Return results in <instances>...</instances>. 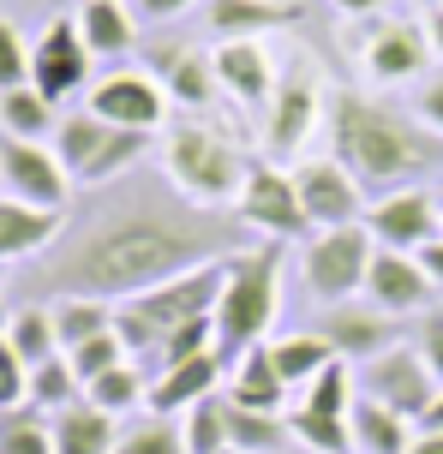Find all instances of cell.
<instances>
[{"instance_id":"cell-49","label":"cell","mask_w":443,"mask_h":454,"mask_svg":"<svg viewBox=\"0 0 443 454\" xmlns=\"http://www.w3.org/2000/svg\"><path fill=\"white\" fill-rule=\"evenodd\" d=\"M414 431H443V388H438V401L420 412V425H414Z\"/></svg>"},{"instance_id":"cell-37","label":"cell","mask_w":443,"mask_h":454,"mask_svg":"<svg viewBox=\"0 0 443 454\" xmlns=\"http://www.w3.org/2000/svg\"><path fill=\"white\" fill-rule=\"evenodd\" d=\"M144 395H150V383H144V371H138L132 359L115 364V371H102V377H96V383L84 388V401H96L102 412H132V407L144 401Z\"/></svg>"},{"instance_id":"cell-48","label":"cell","mask_w":443,"mask_h":454,"mask_svg":"<svg viewBox=\"0 0 443 454\" xmlns=\"http://www.w3.org/2000/svg\"><path fill=\"white\" fill-rule=\"evenodd\" d=\"M329 6H336V12H348V19H372L384 0H329Z\"/></svg>"},{"instance_id":"cell-2","label":"cell","mask_w":443,"mask_h":454,"mask_svg":"<svg viewBox=\"0 0 443 454\" xmlns=\"http://www.w3.org/2000/svg\"><path fill=\"white\" fill-rule=\"evenodd\" d=\"M329 144L336 161L353 168L366 192H401L443 168V137L425 126L420 114H401L366 90H329Z\"/></svg>"},{"instance_id":"cell-42","label":"cell","mask_w":443,"mask_h":454,"mask_svg":"<svg viewBox=\"0 0 443 454\" xmlns=\"http://www.w3.org/2000/svg\"><path fill=\"white\" fill-rule=\"evenodd\" d=\"M30 401V364L12 353V340H0V412Z\"/></svg>"},{"instance_id":"cell-51","label":"cell","mask_w":443,"mask_h":454,"mask_svg":"<svg viewBox=\"0 0 443 454\" xmlns=\"http://www.w3.org/2000/svg\"><path fill=\"white\" fill-rule=\"evenodd\" d=\"M6 329H12V311H6V305H0V340H6Z\"/></svg>"},{"instance_id":"cell-28","label":"cell","mask_w":443,"mask_h":454,"mask_svg":"<svg viewBox=\"0 0 443 454\" xmlns=\"http://www.w3.org/2000/svg\"><path fill=\"white\" fill-rule=\"evenodd\" d=\"M0 132L6 137H30V144H48V137L60 132V102H48L36 84L0 90Z\"/></svg>"},{"instance_id":"cell-34","label":"cell","mask_w":443,"mask_h":454,"mask_svg":"<svg viewBox=\"0 0 443 454\" xmlns=\"http://www.w3.org/2000/svg\"><path fill=\"white\" fill-rule=\"evenodd\" d=\"M6 340H12V353H19L24 364H43L60 353V335H54V311L48 305H24V311H12V329H6Z\"/></svg>"},{"instance_id":"cell-24","label":"cell","mask_w":443,"mask_h":454,"mask_svg":"<svg viewBox=\"0 0 443 454\" xmlns=\"http://www.w3.org/2000/svg\"><path fill=\"white\" fill-rule=\"evenodd\" d=\"M54 431V454H115L120 431H115V412H102L96 401H72L48 419Z\"/></svg>"},{"instance_id":"cell-36","label":"cell","mask_w":443,"mask_h":454,"mask_svg":"<svg viewBox=\"0 0 443 454\" xmlns=\"http://www.w3.org/2000/svg\"><path fill=\"white\" fill-rule=\"evenodd\" d=\"M78 371H72V359L67 353H54V359H43V364H30V407H43V412H60V407H72L78 401Z\"/></svg>"},{"instance_id":"cell-25","label":"cell","mask_w":443,"mask_h":454,"mask_svg":"<svg viewBox=\"0 0 443 454\" xmlns=\"http://www.w3.org/2000/svg\"><path fill=\"white\" fill-rule=\"evenodd\" d=\"M348 425H353V449L360 454H407L414 449V419H401L396 407H384V401H353L348 407Z\"/></svg>"},{"instance_id":"cell-8","label":"cell","mask_w":443,"mask_h":454,"mask_svg":"<svg viewBox=\"0 0 443 454\" xmlns=\"http://www.w3.org/2000/svg\"><path fill=\"white\" fill-rule=\"evenodd\" d=\"M372 251H377V239L366 233V222H353V227H318V233L300 246L305 294L324 299V305H342V299L366 294Z\"/></svg>"},{"instance_id":"cell-10","label":"cell","mask_w":443,"mask_h":454,"mask_svg":"<svg viewBox=\"0 0 443 454\" xmlns=\"http://www.w3.org/2000/svg\"><path fill=\"white\" fill-rule=\"evenodd\" d=\"M0 198H19L36 209H67L72 174L60 168L54 144H30V137L0 132Z\"/></svg>"},{"instance_id":"cell-31","label":"cell","mask_w":443,"mask_h":454,"mask_svg":"<svg viewBox=\"0 0 443 454\" xmlns=\"http://www.w3.org/2000/svg\"><path fill=\"white\" fill-rule=\"evenodd\" d=\"M54 335H60V353H72L78 340L91 335H108L115 329V305L108 299H54Z\"/></svg>"},{"instance_id":"cell-12","label":"cell","mask_w":443,"mask_h":454,"mask_svg":"<svg viewBox=\"0 0 443 454\" xmlns=\"http://www.w3.org/2000/svg\"><path fill=\"white\" fill-rule=\"evenodd\" d=\"M91 114L108 120V126H126V132H162L168 126V90L162 78L150 72H108L91 84Z\"/></svg>"},{"instance_id":"cell-11","label":"cell","mask_w":443,"mask_h":454,"mask_svg":"<svg viewBox=\"0 0 443 454\" xmlns=\"http://www.w3.org/2000/svg\"><path fill=\"white\" fill-rule=\"evenodd\" d=\"M294 192H300L312 227H353L366 222V185L353 180V168H342L336 156H305L294 161Z\"/></svg>"},{"instance_id":"cell-26","label":"cell","mask_w":443,"mask_h":454,"mask_svg":"<svg viewBox=\"0 0 443 454\" xmlns=\"http://www.w3.org/2000/svg\"><path fill=\"white\" fill-rule=\"evenodd\" d=\"M72 19H78L84 48H91V54H102V60H120V54H132V43H138L126 0H84Z\"/></svg>"},{"instance_id":"cell-32","label":"cell","mask_w":443,"mask_h":454,"mask_svg":"<svg viewBox=\"0 0 443 454\" xmlns=\"http://www.w3.org/2000/svg\"><path fill=\"white\" fill-rule=\"evenodd\" d=\"M288 431L305 454H353V425L336 419V412H312V407H294L288 412Z\"/></svg>"},{"instance_id":"cell-7","label":"cell","mask_w":443,"mask_h":454,"mask_svg":"<svg viewBox=\"0 0 443 454\" xmlns=\"http://www.w3.org/2000/svg\"><path fill=\"white\" fill-rule=\"evenodd\" d=\"M324 108H329V90H324L318 60L312 54H294L276 72V90L264 102V150H270V161L294 156L305 137H312V126L324 120Z\"/></svg>"},{"instance_id":"cell-45","label":"cell","mask_w":443,"mask_h":454,"mask_svg":"<svg viewBox=\"0 0 443 454\" xmlns=\"http://www.w3.org/2000/svg\"><path fill=\"white\" fill-rule=\"evenodd\" d=\"M420 263H425V275L438 281V294H443V233H438V239H431V246L420 251Z\"/></svg>"},{"instance_id":"cell-3","label":"cell","mask_w":443,"mask_h":454,"mask_svg":"<svg viewBox=\"0 0 443 454\" xmlns=\"http://www.w3.org/2000/svg\"><path fill=\"white\" fill-rule=\"evenodd\" d=\"M276 299H281V246H246L222 257V299H216V353L228 359V371L252 347H264L270 323H276Z\"/></svg>"},{"instance_id":"cell-29","label":"cell","mask_w":443,"mask_h":454,"mask_svg":"<svg viewBox=\"0 0 443 454\" xmlns=\"http://www.w3.org/2000/svg\"><path fill=\"white\" fill-rule=\"evenodd\" d=\"M228 449H240V454H281V449H294V431H288L281 412H257V407L228 401Z\"/></svg>"},{"instance_id":"cell-16","label":"cell","mask_w":443,"mask_h":454,"mask_svg":"<svg viewBox=\"0 0 443 454\" xmlns=\"http://www.w3.org/2000/svg\"><path fill=\"white\" fill-rule=\"evenodd\" d=\"M438 377H431V364L420 359V347H390V353H377L366 364V395L384 401V407H396L401 419H414L420 425V412L438 401Z\"/></svg>"},{"instance_id":"cell-53","label":"cell","mask_w":443,"mask_h":454,"mask_svg":"<svg viewBox=\"0 0 443 454\" xmlns=\"http://www.w3.org/2000/svg\"><path fill=\"white\" fill-rule=\"evenodd\" d=\"M0 270H6V263H0Z\"/></svg>"},{"instance_id":"cell-39","label":"cell","mask_w":443,"mask_h":454,"mask_svg":"<svg viewBox=\"0 0 443 454\" xmlns=\"http://www.w3.org/2000/svg\"><path fill=\"white\" fill-rule=\"evenodd\" d=\"M305 407L312 412H336V419H348V407H353V371H348V359H329L312 383H305Z\"/></svg>"},{"instance_id":"cell-15","label":"cell","mask_w":443,"mask_h":454,"mask_svg":"<svg viewBox=\"0 0 443 454\" xmlns=\"http://www.w3.org/2000/svg\"><path fill=\"white\" fill-rule=\"evenodd\" d=\"M366 233H372L384 251H425L443 233L438 198H431V192H420V185L384 192V198L366 209Z\"/></svg>"},{"instance_id":"cell-6","label":"cell","mask_w":443,"mask_h":454,"mask_svg":"<svg viewBox=\"0 0 443 454\" xmlns=\"http://www.w3.org/2000/svg\"><path fill=\"white\" fill-rule=\"evenodd\" d=\"M54 156H60V168L72 174V185H115L150 156V137L126 132V126H108V120H96L91 108H78V114H60Z\"/></svg>"},{"instance_id":"cell-41","label":"cell","mask_w":443,"mask_h":454,"mask_svg":"<svg viewBox=\"0 0 443 454\" xmlns=\"http://www.w3.org/2000/svg\"><path fill=\"white\" fill-rule=\"evenodd\" d=\"M19 84H30V48H24L19 24L0 19V90H19Z\"/></svg>"},{"instance_id":"cell-38","label":"cell","mask_w":443,"mask_h":454,"mask_svg":"<svg viewBox=\"0 0 443 454\" xmlns=\"http://www.w3.org/2000/svg\"><path fill=\"white\" fill-rule=\"evenodd\" d=\"M115 454H186V436H180L174 419L150 412V419H138V425H126V431H120Z\"/></svg>"},{"instance_id":"cell-43","label":"cell","mask_w":443,"mask_h":454,"mask_svg":"<svg viewBox=\"0 0 443 454\" xmlns=\"http://www.w3.org/2000/svg\"><path fill=\"white\" fill-rule=\"evenodd\" d=\"M414 347H420V359L431 364V377L443 383V311H425L420 317V340H414Z\"/></svg>"},{"instance_id":"cell-30","label":"cell","mask_w":443,"mask_h":454,"mask_svg":"<svg viewBox=\"0 0 443 454\" xmlns=\"http://www.w3.org/2000/svg\"><path fill=\"white\" fill-rule=\"evenodd\" d=\"M270 359H276L281 383L294 388V383H312V377H318V371L336 359V347H329L318 329H305V335H281V340H270Z\"/></svg>"},{"instance_id":"cell-4","label":"cell","mask_w":443,"mask_h":454,"mask_svg":"<svg viewBox=\"0 0 443 454\" xmlns=\"http://www.w3.org/2000/svg\"><path fill=\"white\" fill-rule=\"evenodd\" d=\"M252 161L257 156H246V144L228 137L216 120H174L168 137H162L168 185L180 198H192V204H204V209H233L240 185L252 174Z\"/></svg>"},{"instance_id":"cell-54","label":"cell","mask_w":443,"mask_h":454,"mask_svg":"<svg viewBox=\"0 0 443 454\" xmlns=\"http://www.w3.org/2000/svg\"><path fill=\"white\" fill-rule=\"evenodd\" d=\"M438 6H443V0H438Z\"/></svg>"},{"instance_id":"cell-13","label":"cell","mask_w":443,"mask_h":454,"mask_svg":"<svg viewBox=\"0 0 443 454\" xmlns=\"http://www.w3.org/2000/svg\"><path fill=\"white\" fill-rule=\"evenodd\" d=\"M366 299L390 317H425L438 311V281L425 275L420 251H372V270H366Z\"/></svg>"},{"instance_id":"cell-1","label":"cell","mask_w":443,"mask_h":454,"mask_svg":"<svg viewBox=\"0 0 443 454\" xmlns=\"http://www.w3.org/2000/svg\"><path fill=\"white\" fill-rule=\"evenodd\" d=\"M246 246H252V233L233 209L192 204L168 180H126L102 209H91V222H78L48 251V263L30 275V287L48 299L120 305V299L150 294L186 270L222 263Z\"/></svg>"},{"instance_id":"cell-18","label":"cell","mask_w":443,"mask_h":454,"mask_svg":"<svg viewBox=\"0 0 443 454\" xmlns=\"http://www.w3.org/2000/svg\"><path fill=\"white\" fill-rule=\"evenodd\" d=\"M396 323L390 311H377L372 299L366 305H353V299H342V305H329L324 317H318V335L336 347V359H360V364H372L377 353H390V347H401L396 340Z\"/></svg>"},{"instance_id":"cell-46","label":"cell","mask_w":443,"mask_h":454,"mask_svg":"<svg viewBox=\"0 0 443 454\" xmlns=\"http://www.w3.org/2000/svg\"><path fill=\"white\" fill-rule=\"evenodd\" d=\"M192 0H138V12H150V19H174V12H186Z\"/></svg>"},{"instance_id":"cell-52","label":"cell","mask_w":443,"mask_h":454,"mask_svg":"<svg viewBox=\"0 0 443 454\" xmlns=\"http://www.w3.org/2000/svg\"><path fill=\"white\" fill-rule=\"evenodd\" d=\"M222 454H240V449H222Z\"/></svg>"},{"instance_id":"cell-14","label":"cell","mask_w":443,"mask_h":454,"mask_svg":"<svg viewBox=\"0 0 443 454\" xmlns=\"http://www.w3.org/2000/svg\"><path fill=\"white\" fill-rule=\"evenodd\" d=\"M91 48L78 36V19H54L30 48V84L48 96V102H67V96L91 90Z\"/></svg>"},{"instance_id":"cell-19","label":"cell","mask_w":443,"mask_h":454,"mask_svg":"<svg viewBox=\"0 0 443 454\" xmlns=\"http://www.w3.org/2000/svg\"><path fill=\"white\" fill-rule=\"evenodd\" d=\"M210 67H216V84L240 102V108H264L270 90H276V60H270V48L257 43V36H233V43H216L210 48Z\"/></svg>"},{"instance_id":"cell-47","label":"cell","mask_w":443,"mask_h":454,"mask_svg":"<svg viewBox=\"0 0 443 454\" xmlns=\"http://www.w3.org/2000/svg\"><path fill=\"white\" fill-rule=\"evenodd\" d=\"M420 24H425V43H431V54H443V6H431Z\"/></svg>"},{"instance_id":"cell-33","label":"cell","mask_w":443,"mask_h":454,"mask_svg":"<svg viewBox=\"0 0 443 454\" xmlns=\"http://www.w3.org/2000/svg\"><path fill=\"white\" fill-rule=\"evenodd\" d=\"M180 436H186V454H222L228 449V395H204L198 407L180 412Z\"/></svg>"},{"instance_id":"cell-21","label":"cell","mask_w":443,"mask_h":454,"mask_svg":"<svg viewBox=\"0 0 443 454\" xmlns=\"http://www.w3.org/2000/svg\"><path fill=\"white\" fill-rule=\"evenodd\" d=\"M288 24H305V12L294 0H210V30L216 43H233V36H270V30H288Z\"/></svg>"},{"instance_id":"cell-27","label":"cell","mask_w":443,"mask_h":454,"mask_svg":"<svg viewBox=\"0 0 443 454\" xmlns=\"http://www.w3.org/2000/svg\"><path fill=\"white\" fill-rule=\"evenodd\" d=\"M228 401H240V407H257V412H281V401H288V383H281L276 359H270V340L264 347H252L246 359L228 371Z\"/></svg>"},{"instance_id":"cell-50","label":"cell","mask_w":443,"mask_h":454,"mask_svg":"<svg viewBox=\"0 0 443 454\" xmlns=\"http://www.w3.org/2000/svg\"><path fill=\"white\" fill-rule=\"evenodd\" d=\"M407 454H443V431H420Z\"/></svg>"},{"instance_id":"cell-17","label":"cell","mask_w":443,"mask_h":454,"mask_svg":"<svg viewBox=\"0 0 443 454\" xmlns=\"http://www.w3.org/2000/svg\"><path fill=\"white\" fill-rule=\"evenodd\" d=\"M431 60V43H425V24L414 19H377L360 43V67L372 84H414Z\"/></svg>"},{"instance_id":"cell-20","label":"cell","mask_w":443,"mask_h":454,"mask_svg":"<svg viewBox=\"0 0 443 454\" xmlns=\"http://www.w3.org/2000/svg\"><path fill=\"white\" fill-rule=\"evenodd\" d=\"M222 371H228V359L222 353H192V359L180 364H168L162 377L150 383V412H162V419H174V412H186L198 407L204 395H216V383H222Z\"/></svg>"},{"instance_id":"cell-44","label":"cell","mask_w":443,"mask_h":454,"mask_svg":"<svg viewBox=\"0 0 443 454\" xmlns=\"http://www.w3.org/2000/svg\"><path fill=\"white\" fill-rule=\"evenodd\" d=\"M414 114H420L425 126H431V132L443 137V78H438V84H425V90H420V102H414Z\"/></svg>"},{"instance_id":"cell-35","label":"cell","mask_w":443,"mask_h":454,"mask_svg":"<svg viewBox=\"0 0 443 454\" xmlns=\"http://www.w3.org/2000/svg\"><path fill=\"white\" fill-rule=\"evenodd\" d=\"M0 454H54V431H48L43 407H6L0 412Z\"/></svg>"},{"instance_id":"cell-40","label":"cell","mask_w":443,"mask_h":454,"mask_svg":"<svg viewBox=\"0 0 443 454\" xmlns=\"http://www.w3.org/2000/svg\"><path fill=\"white\" fill-rule=\"evenodd\" d=\"M67 359H72V371H78V383L91 388L96 377H102V371H115V364H126L132 353H126V340H120V329H108V335L78 340V347H72Z\"/></svg>"},{"instance_id":"cell-9","label":"cell","mask_w":443,"mask_h":454,"mask_svg":"<svg viewBox=\"0 0 443 454\" xmlns=\"http://www.w3.org/2000/svg\"><path fill=\"white\" fill-rule=\"evenodd\" d=\"M233 215L246 222V233H264V239H276V246H288V239H312L318 227H312V215H305L300 192H294V174H281L270 156L252 161V174H246V185H240V198H233Z\"/></svg>"},{"instance_id":"cell-22","label":"cell","mask_w":443,"mask_h":454,"mask_svg":"<svg viewBox=\"0 0 443 454\" xmlns=\"http://www.w3.org/2000/svg\"><path fill=\"white\" fill-rule=\"evenodd\" d=\"M67 215L60 209H36L19 204V198H0V263H19V257H36L60 239Z\"/></svg>"},{"instance_id":"cell-5","label":"cell","mask_w":443,"mask_h":454,"mask_svg":"<svg viewBox=\"0 0 443 454\" xmlns=\"http://www.w3.org/2000/svg\"><path fill=\"white\" fill-rule=\"evenodd\" d=\"M216 299H222V263H204V270H186L162 281V287H150V294H132L115 305V329L126 340V353L144 364H156L162 353V340L174 329H186L198 317H216Z\"/></svg>"},{"instance_id":"cell-23","label":"cell","mask_w":443,"mask_h":454,"mask_svg":"<svg viewBox=\"0 0 443 454\" xmlns=\"http://www.w3.org/2000/svg\"><path fill=\"white\" fill-rule=\"evenodd\" d=\"M156 78H162L168 102H180V108H192V114L210 108L216 90H222L204 48H156Z\"/></svg>"}]
</instances>
